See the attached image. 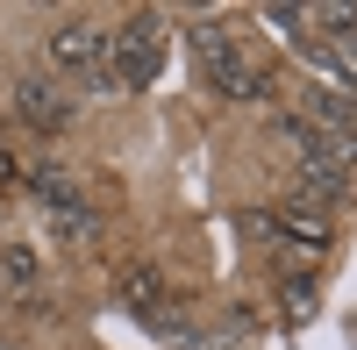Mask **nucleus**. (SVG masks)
I'll return each instance as SVG.
<instances>
[{"mask_svg": "<svg viewBox=\"0 0 357 350\" xmlns=\"http://www.w3.org/2000/svg\"><path fill=\"white\" fill-rule=\"evenodd\" d=\"M114 286H122V300H129L151 329H165V336H178V343H186V322L172 314V286H165V272L151 265V257H129V265L114 272Z\"/></svg>", "mask_w": 357, "mask_h": 350, "instance_id": "obj_4", "label": "nucleus"}, {"mask_svg": "<svg viewBox=\"0 0 357 350\" xmlns=\"http://www.w3.org/2000/svg\"><path fill=\"white\" fill-rule=\"evenodd\" d=\"M272 236H279V243H301V250H321V243H329V222L286 208V215H272Z\"/></svg>", "mask_w": 357, "mask_h": 350, "instance_id": "obj_6", "label": "nucleus"}, {"mask_svg": "<svg viewBox=\"0 0 357 350\" xmlns=\"http://www.w3.org/2000/svg\"><path fill=\"white\" fill-rule=\"evenodd\" d=\"M279 307H286V322H307V314H314V279H286Z\"/></svg>", "mask_w": 357, "mask_h": 350, "instance_id": "obj_8", "label": "nucleus"}, {"mask_svg": "<svg viewBox=\"0 0 357 350\" xmlns=\"http://www.w3.org/2000/svg\"><path fill=\"white\" fill-rule=\"evenodd\" d=\"M15 107H22L36 129H65V122H72V93H65L57 79H43V72L15 79Z\"/></svg>", "mask_w": 357, "mask_h": 350, "instance_id": "obj_5", "label": "nucleus"}, {"mask_svg": "<svg viewBox=\"0 0 357 350\" xmlns=\"http://www.w3.org/2000/svg\"><path fill=\"white\" fill-rule=\"evenodd\" d=\"M193 50H200V65H207V79H215V93H229V100H264V86H272V72L257 65V57L229 36L222 22H193Z\"/></svg>", "mask_w": 357, "mask_h": 350, "instance_id": "obj_2", "label": "nucleus"}, {"mask_svg": "<svg viewBox=\"0 0 357 350\" xmlns=\"http://www.w3.org/2000/svg\"><path fill=\"white\" fill-rule=\"evenodd\" d=\"M165 15H129L122 29H107V79H114V93H136V86H151L165 72Z\"/></svg>", "mask_w": 357, "mask_h": 350, "instance_id": "obj_1", "label": "nucleus"}, {"mask_svg": "<svg viewBox=\"0 0 357 350\" xmlns=\"http://www.w3.org/2000/svg\"><path fill=\"white\" fill-rule=\"evenodd\" d=\"M301 193H307V215L329 208V200L343 193V172H329V165H301Z\"/></svg>", "mask_w": 357, "mask_h": 350, "instance_id": "obj_7", "label": "nucleus"}, {"mask_svg": "<svg viewBox=\"0 0 357 350\" xmlns=\"http://www.w3.org/2000/svg\"><path fill=\"white\" fill-rule=\"evenodd\" d=\"M0 272H8L15 286H29V279H36V257H29V250H8V257H0Z\"/></svg>", "mask_w": 357, "mask_h": 350, "instance_id": "obj_9", "label": "nucleus"}, {"mask_svg": "<svg viewBox=\"0 0 357 350\" xmlns=\"http://www.w3.org/2000/svg\"><path fill=\"white\" fill-rule=\"evenodd\" d=\"M43 50H50V65L65 72V79H86V86H93V79L107 72V29H93L86 15H65V22L50 29Z\"/></svg>", "mask_w": 357, "mask_h": 350, "instance_id": "obj_3", "label": "nucleus"}]
</instances>
